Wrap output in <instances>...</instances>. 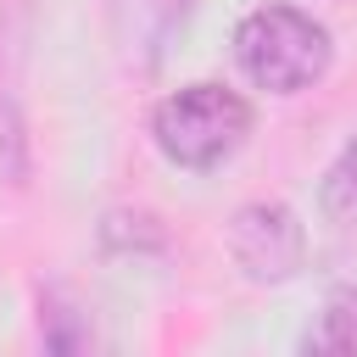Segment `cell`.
I'll list each match as a JSON object with an SVG mask.
<instances>
[{
  "label": "cell",
  "mask_w": 357,
  "mask_h": 357,
  "mask_svg": "<svg viewBox=\"0 0 357 357\" xmlns=\"http://www.w3.org/2000/svg\"><path fill=\"white\" fill-rule=\"evenodd\" d=\"M151 134H156V151L173 167L212 173V167H223L245 145L251 106H245V95H234L223 84H184V89H173L156 106Z\"/></svg>",
  "instance_id": "1"
},
{
  "label": "cell",
  "mask_w": 357,
  "mask_h": 357,
  "mask_svg": "<svg viewBox=\"0 0 357 357\" xmlns=\"http://www.w3.org/2000/svg\"><path fill=\"white\" fill-rule=\"evenodd\" d=\"M234 61L257 89L296 95L329 73V33L296 6H257L234 28Z\"/></svg>",
  "instance_id": "2"
},
{
  "label": "cell",
  "mask_w": 357,
  "mask_h": 357,
  "mask_svg": "<svg viewBox=\"0 0 357 357\" xmlns=\"http://www.w3.org/2000/svg\"><path fill=\"white\" fill-rule=\"evenodd\" d=\"M229 257L245 279L257 284H284L307 262V234L301 218L284 201H251L229 218Z\"/></svg>",
  "instance_id": "3"
},
{
  "label": "cell",
  "mask_w": 357,
  "mask_h": 357,
  "mask_svg": "<svg viewBox=\"0 0 357 357\" xmlns=\"http://www.w3.org/2000/svg\"><path fill=\"white\" fill-rule=\"evenodd\" d=\"M301 346L307 351H357V284H346L324 301V312H318V324L307 329Z\"/></svg>",
  "instance_id": "4"
},
{
  "label": "cell",
  "mask_w": 357,
  "mask_h": 357,
  "mask_svg": "<svg viewBox=\"0 0 357 357\" xmlns=\"http://www.w3.org/2000/svg\"><path fill=\"white\" fill-rule=\"evenodd\" d=\"M335 178H340V190H346V195L357 201V139H351V145L340 151V162H335Z\"/></svg>",
  "instance_id": "5"
}]
</instances>
